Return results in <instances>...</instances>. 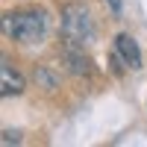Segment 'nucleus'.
<instances>
[{
	"instance_id": "nucleus-5",
	"label": "nucleus",
	"mask_w": 147,
	"mask_h": 147,
	"mask_svg": "<svg viewBox=\"0 0 147 147\" xmlns=\"http://www.w3.org/2000/svg\"><path fill=\"white\" fill-rule=\"evenodd\" d=\"M12 141H21V136H18V132H12V129H6V132H3V144H12Z\"/></svg>"
},
{
	"instance_id": "nucleus-1",
	"label": "nucleus",
	"mask_w": 147,
	"mask_h": 147,
	"mask_svg": "<svg viewBox=\"0 0 147 147\" xmlns=\"http://www.w3.org/2000/svg\"><path fill=\"white\" fill-rule=\"evenodd\" d=\"M94 21H91V12L88 6L82 3H65L62 6V38L68 41V47H88L94 41Z\"/></svg>"
},
{
	"instance_id": "nucleus-2",
	"label": "nucleus",
	"mask_w": 147,
	"mask_h": 147,
	"mask_svg": "<svg viewBox=\"0 0 147 147\" xmlns=\"http://www.w3.org/2000/svg\"><path fill=\"white\" fill-rule=\"evenodd\" d=\"M6 32L9 38L21 44H38L47 32V15L41 9H21L6 15Z\"/></svg>"
},
{
	"instance_id": "nucleus-4",
	"label": "nucleus",
	"mask_w": 147,
	"mask_h": 147,
	"mask_svg": "<svg viewBox=\"0 0 147 147\" xmlns=\"http://www.w3.org/2000/svg\"><path fill=\"white\" fill-rule=\"evenodd\" d=\"M0 74H3V82H0V94H3V97H12V94H21L24 91V77L18 71H12L9 62H3Z\"/></svg>"
},
{
	"instance_id": "nucleus-6",
	"label": "nucleus",
	"mask_w": 147,
	"mask_h": 147,
	"mask_svg": "<svg viewBox=\"0 0 147 147\" xmlns=\"http://www.w3.org/2000/svg\"><path fill=\"white\" fill-rule=\"evenodd\" d=\"M112 6H115V12H118V9H121V3H118V0H112Z\"/></svg>"
},
{
	"instance_id": "nucleus-3",
	"label": "nucleus",
	"mask_w": 147,
	"mask_h": 147,
	"mask_svg": "<svg viewBox=\"0 0 147 147\" xmlns=\"http://www.w3.org/2000/svg\"><path fill=\"white\" fill-rule=\"evenodd\" d=\"M115 53L121 56V62H124L127 68H132V71L141 68V50H138V44H136L132 35H127V32L115 35Z\"/></svg>"
}]
</instances>
